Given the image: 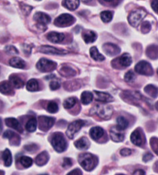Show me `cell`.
Instances as JSON below:
<instances>
[{
  "instance_id": "cell-1",
  "label": "cell",
  "mask_w": 158,
  "mask_h": 175,
  "mask_svg": "<svg viewBox=\"0 0 158 175\" xmlns=\"http://www.w3.org/2000/svg\"><path fill=\"white\" fill-rule=\"evenodd\" d=\"M78 161L81 166L87 171H90L94 169L98 162L96 156L89 153L80 154L78 157Z\"/></svg>"
},
{
  "instance_id": "cell-2",
  "label": "cell",
  "mask_w": 158,
  "mask_h": 175,
  "mask_svg": "<svg viewBox=\"0 0 158 175\" xmlns=\"http://www.w3.org/2000/svg\"><path fill=\"white\" fill-rule=\"evenodd\" d=\"M51 144L55 151L60 153L64 152L67 147V143L64 134L61 132L54 133L50 138Z\"/></svg>"
},
{
  "instance_id": "cell-3",
  "label": "cell",
  "mask_w": 158,
  "mask_h": 175,
  "mask_svg": "<svg viewBox=\"0 0 158 175\" xmlns=\"http://www.w3.org/2000/svg\"><path fill=\"white\" fill-rule=\"evenodd\" d=\"M90 113L92 114H96L102 119L108 120L110 119L112 115L113 109L110 105L98 104L91 109Z\"/></svg>"
},
{
  "instance_id": "cell-4",
  "label": "cell",
  "mask_w": 158,
  "mask_h": 175,
  "mask_svg": "<svg viewBox=\"0 0 158 175\" xmlns=\"http://www.w3.org/2000/svg\"><path fill=\"white\" fill-rule=\"evenodd\" d=\"M33 19L36 22L35 25L36 28L43 32L47 29V25L51 21V18L48 15L41 11L35 13L33 15Z\"/></svg>"
},
{
  "instance_id": "cell-5",
  "label": "cell",
  "mask_w": 158,
  "mask_h": 175,
  "mask_svg": "<svg viewBox=\"0 0 158 175\" xmlns=\"http://www.w3.org/2000/svg\"><path fill=\"white\" fill-rule=\"evenodd\" d=\"M146 12L143 9H136L131 11L128 17V21L131 25L134 27H138L146 17Z\"/></svg>"
},
{
  "instance_id": "cell-6",
  "label": "cell",
  "mask_w": 158,
  "mask_h": 175,
  "mask_svg": "<svg viewBox=\"0 0 158 175\" xmlns=\"http://www.w3.org/2000/svg\"><path fill=\"white\" fill-rule=\"evenodd\" d=\"M75 18L71 15L68 13L62 14L54 20V24L59 28H64L70 26L75 22Z\"/></svg>"
},
{
  "instance_id": "cell-7",
  "label": "cell",
  "mask_w": 158,
  "mask_h": 175,
  "mask_svg": "<svg viewBox=\"0 0 158 175\" xmlns=\"http://www.w3.org/2000/svg\"><path fill=\"white\" fill-rule=\"evenodd\" d=\"M37 69L42 72H49L54 70L57 66L54 61L45 58H41L36 64Z\"/></svg>"
},
{
  "instance_id": "cell-8",
  "label": "cell",
  "mask_w": 158,
  "mask_h": 175,
  "mask_svg": "<svg viewBox=\"0 0 158 175\" xmlns=\"http://www.w3.org/2000/svg\"><path fill=\"white\" fill-rule=\"evenodd\" d=\"M86 122L82 119H78L71 122L68 126L65 133L67 136L70 139H73L75 134L84 126Z\"/></svg>"
},
{
  "instance_id": "cell-9",
  "label": "cell",
  "mask_w": 158,
  "mask_h": 175,
  "mask_svg": "<svg viewBox=\"0 0 158 175\" xmlns=\"http://www.w3.org/2000/svg\"><path fill=\"white\" fill-rule=\"evenodd\" d=\"M39 128L44 132L48 131L54 125L55 119L53 117L44 115L38 117Z\"/></svg>"
},
{
  "instance_id": "cell-10",
  "label": "cell",
  "mask_w": 158,
  "mask_h": 175,
  "mask_svg": "<svg viewBox=\"0 0 158 175\" xmlns=\"http://www.w3.org/2000/svg\"><path fill=\"white\" fill-rule=\"evenodd\" d=\"M135 70L137 73L141 75H151L153 73V69L151 64L144 60L138 62L135 66Z\"/></svg>"
},
{
  "instance_id": "cell-11",
  "label": "cell",
  "mask_w": 158,
  "mask_h": 175,
  "mask_svg": "<svg viewBox=\"0 0 158 175\" xmlns=\"http://www.w3.org/2000/svg\"><path fill=\"white\" fill-rule=\"evenodd\" d=\"M38 50L40 53L51 55H64L68 53L67 51L64 49H59L48 45L40 46L38 49Z\"/></svg>"
},
{
  "instance_id": "cell-12",
  "label": "cell",
  "mask_w": 158,
  "mask_h": 175,
  "mask_svg": "<svg viewBox=\"0 0 158 175\" xmlns=\"http://www.w3.org/2000/svg\"><path fill=\"white\" fill-rule=\"evenodd\" d=\"M2 137L8 139L10 145L18 146L21 143V138L18 134L10 130H6L3 133Z\"/></svg>"
},
{
  "instance_id": "cell-13",
  "label": "cell",
  "mask_w": 158,
  "mask_h": 175,
  "mask_svg": "<svg viewBox=\"0 0 158 175\" xmlns=\"http://www.w3.org/2000/svg\"><path fill=\"white\" fill-rule=\"evenodd\" d=\"M102 49L107 55L113 56L118 54L121 51L120 47L117 45L111 43H107L103 45Z\"/></svg>"
},
{
  "instance_id": "cell-14",
  "label": "cell",
  "mask_w": 158,
  "mask_h": 175,
  "mask_svg": "<svg viewBox=\"0 0 158 175\" xmlns=\"http://www.w3.org/2000/svg\"><path fill=\"white\" fill-rule=\"evenodd\" d=\"M46 38L50 42L58 44L62 42L64 40L65 36L63 33L55 31H51L46 35Z\"/></svg>"
},
{
  "instance_id": "cell-15",
  "label": "cell",
  "mask_w": 158,
  "mask_h": 175,
  "mask_svg": "<svg viewBox=\"0 0 158 175\" xmlns=\"http://www.w3.org/2000/svg\"><path fill=\"white\" fill-rule=\"evenodd\" d=\"M123 130H119L116 126H113L110 130V135L111 139L115 142H122L124 138Z\"/></svg>"
},
{
  "instance_id": "cell-16",
  "label": "cell",
  "mask_w": 158,
  "mask_h": 175,
  "mask_svg": "<svg viewBox=\"0 0 158 175\" xmlns=\"http://www.w3.org/2000/svg\"><path fill=\"white\" fill-rule=\"evenodd\" d=\"M112 62L117 63V65L127 67L129 66L132 62V59L131 55L128 53H124L119 57L114 59Z\"/></svg>"
},
{
  "instance_id": "cell-17",
  "label": "cell",
  "mask_w": 158,
  "mask_h": 175,
  "mask_svg": "<svg viewBox=\"0 0 158 175\" xmlns=\"http://www.w3.org/2000/svg\"><path fill=\"white\" fill-rule=\"evenodd\" d=\"M5 122L7 126L15 130L20 133L23 132V129L22 126L15 118L13 117L6 118L5 119Z\"/></svg>"
},
{
  "instance_id": "cell-18",
  "label": "cell",
  "mask_w": 158,
  "mask_h": 175,
  "mask_svg": "<svg viewBox=\"0 0 158 175\" xmlns=\"http://www.w3.org/2000/svg\"><path fill=\"white\" fill-rule=\"evenodd\" d=\"M96 100L102 102L108 103L114 100L113 97L108 93L94 91Z\"/></svg>"
},
{
  "instance_id": "cell-19",
  "label": "cell",
  "mask_w": 158,
  "mask_h": 175,
  "mask_svg": "<svg viewBox=\"0 0 158 175\" xmlns=\"http://www.w3.org/2000/svg\"><path fill=\"white\" fill-rule=\"evenodd\" d=\"M49 159L48 153L46 151H44L36 156L35 160V163L39 166H43L48 163Z\"/></svg>"
},
{
  "instance_id": "cell-20",
  "label": "cell",
  "mask_w": 158,
  "mask_h": 175,
  "mask_svg": "<svg viewBox=\"0 0 158 175\" xmlns=\"http://www.w3.org/2000/svg\"><path fill=\"white\" fill-rule=\"evenodd\" d=\"M75 146L77 149L81 150L87 149L90 145V142L88 139L86 137L83 136L74 143Z\"/></svg>"
},
{
  "instance_id": "cell-21",
  "label": "cell",
  "mask_w": 158,
  "mask_h": 175,
  "mask_svg": "<svg viewBox=\"0 0 158 175\" xmlns=\"http://www.w3.org/2000/svg\"><path fill=\"white\" fill-rule=\"evenodd\" d=\"M82 36L86 44H89L95 41L97 38V35L93 31L86 30L83 31Z\"/></svg>"
},
{
  "instance_id": "cell-22",
  "label": "cell",
  "mask_w": 158,
  "mask_h": 175,
  "mask_svg": "<svg viewBox=\"0 0 158 175\" xmlns=\"http://www.w3.org/2000/svg\"><path fill=\"white\" fill-rule=\"evenodd\" d=\"M104 133L103 129L98 126L92 127L89 131V135L92 139L97 140L101 138Z\"/></svg>"
},
{
  "instance_id": "cell-23",
  "label": "cell",
  "mask_w": 158,
  "mask_h": 175,
  "mask_svg": "<svg viewBox=\"0 0 158 175\" xmlns=\"http://www.w3.org/2000/svg\"><path fill=\"white\" fill-rule=\"evenodd\" d=\"M2 157L4 165L6 167H10L12 162V155L10 150L6 148L2 153Z\"/></svg>"
},
{
  "instance_id": "cell-24",
  "label": "cell",
  "mask_w": 158,
  "mask_h": 175,
  "mask_svg": "<svg viewBox=\"0 0 158 175\" xmlns=\"http://www.w3.org/2000/svg\"><path fill=\"white\" fill-rule=\"evenodd\" d=\"M9 64L12 67L19 69H23L26 66L25 61L19 57H15L11 58L9 60Z\"/></svg>"
},
{
  "instance_id": "cell-25",
  "label": "cell",
  "mask_w": 158,
  "mask_h": 175,
  "mask_svg": "<svg viewBox=\"0 0 158 175\" xmlns=\"http://www.w3.org/2000/svg\"><path fill=\"white\" fill-rule=\"evenodd\" d=\"M130 140L134 145L140 146L142 143V139L141 133L139 130H135L131 134Z\"/></svg>"
},
{
  "instance_id": "cell-26",
  "label": "cell",
  "mask_w": 158,
  "mask_h": 175,
  "mask_svg": "<svg viewBox=\"0 0 158 175\" xmlns=\"http://www.w3.org/2000/svg\"><path fill=\"white\" fill-rule=\"evenodd\" d=\"M12 87L9 82L3 81L0 84V92L6 95L12 94L13 92Z\"/></svg>"
},
{
  "instance_id": "cell-27",
  "label": "cell",
  "mask_w": 158,
  "mask_h": 175,
  "mask_svg": "<svg viewBox=\"0 0 158 175\" xmlns=\"http://www.w3.org/2000/svg\"><path fill=\"white\" fill-rule=\"evenodd\" d=\"M9 82L13 87L17 89L22 88L24 85V82L18 76L13 75L10 76Z\"/></svg>"
},
{
  "instance_id": "cell-28",
  "label": "cell",
  "mask_w": 158,
  "mask_h": 175,
  "mask_svg": "<svg viewBox=\"0 0 158 175\" xmlns=\"http://www.w3.org/2000/svg\"><path fill=\"white\" fill-rule=\"evenodd\" d=\"M61 4L68 10L73 11L78 7L80 1L79 0H63Z\"/></svg>"
},
{
  "instance_id": "cell-29",
  "label": "cell",
  "mask_w": 158,
  "mask_h": 175,
  "mask_svg": "<svg viewBox=\"0 0 158 175\" xmlns=\"http://www.w3.org/2000/svg\"><path fill=\"white\" fill-rule=\"evenodd\" d=\"M89 53L91 57L95 61L101 62L105 59L104 56L99 52L95 46H93L90 48Z\"/></svg>"
},
{
  "instance_id": "cell-30",
  "label": "cell",
  "mask_w": 158,
  "mask_h": 175,
  "mask_svg": "<svg viewBox=\"0 0 158 175\" xmlns=\"http://www.w3.org/2000/svg\"><path fill=\"white\" fill-rule=\"evenodd\" d=\"M60 73L62 75L65 77L73 76L76 74L75 70L67 65L62 66L60 70Z\"/></svg>"
},
{
  "instance_id": "cell-31",
  "label": "cell",
  "mask_w": 158,
  "mask_h": 175,
  "mask_svg": "<svg viewBox=\"0 0 158 175\" xmlns=\"http://www.w3.org/2000/svg\"><path fill=\"white\" fill-rule=\"evenodd\" d=\"M93 94L89 91H84L81 94V103L84 105H87L90 103L92 101Z\"/></svg>"
},
{
  "instance_id": "cell-32",
  "label": "cell",
  "mask_w": 158,
  "mask_h": 175,
  "mask_svg": "<svg viewBox=\"0 0 158 175\" xmlns=\"http://www.w3.org/2000/svg\"><path fill=\"white\" fill-rule=\"evenodd\" d=\"M37 121L35 117L31 118L27 122L25 126L26 130L29 132H35L37 129Z\"/></svg>"
},
{
  "instance_id": "cell-33",
  "label": "cell",
  "mask_w": 158,
  "mask_h": 175,
  "mask_svg": "<svg viewBox=\"0 0 158 175\" xmlns=\"http://www.w3.org/2000/svg\"><path fill=\"white\" fill-rule=\"evenodd\" d=\"M117 125L116 126L119 130H123L126 129L129 125L128 120L123 116L118 117L116 119Z\"/></svg>"
},
{
  "instance_id": "cell-34",
  "label": "cell",
  "mask_w": 158,
  "mask_h": 175,
  "mask_svg": "<svg viewBox=\"0 0 158 175\" xmlns=\"http://www.w3.org/2000/svg\"><path fill=\"white\" fill-rule=\"evenodd\" d=\"M26 88L30 92H33L37 91L39 89L38 82L34 79H30L27 83Z\"/></svg>"
},
{
  "instance_id": "cell-35",
  "label": "cell",
  "mask_w": 158,
  "mask_h": 175,
  "mask_svg": "<svg viewBox=\"0 0 158 175\" xmlns=\"http://www.w3.org/2000/svg\"><path fill=\"white\" fill-rule=\"evenodd\" d=\"M113 14L112 11L107 10L102 11L100 17L102 21L105 23L110 22L112 19Z\"/></svg>"
},
{
  "instance_id": "cell-36",
  "label": "cell",
  "mask_w": 158,
  "mask_h": 175,
  "mask_svg": "<svg viewBox=\"0 0 158 175\" xmlns=\"http://www.w3.org/2000/svg\"><path fill=\"white\" fill-rule=\"evenodd\" d=\"M19 162L22 166L26 169L31 167L33 164V160L32 158L25 156H22L20 158Z\"/></svg>"
},
{
  "instance_id": "cell-37",
  "label": "cell",
  "mask_w": 158,
  "mask_h": 175,
  "mask_svg": "<svg viewBox=\"0 0 158 175\" xmlns=\"http://www.w3.org/2000/svg\"><path fill=\"white\" fill-rule=\"evenodd\" d=\"M145 91L150 96L156 97L158 93V90L155 86L152 85H148L144 88Z\"/></svg>"
},
{
  "instance_id": "cell-38",
  "label": "cell",
  "mask_w": 158,
  "mask_h": 175,
  "mask_svg": "<svg viewBox=\"0 0 158 175\" xmlns=\"http://www.w3.org/2000/svg\"><path fill=\"white\" fill-rule=\"evenodd\" d=\"M76 101L77 100L75 97H69L64 101L63 106L65 109H71L74 106Z\"/></svg>"
},
{
  "instance_id": "cell-39",
  "label": "cell",
  "mask_w": 158,
  "mask_h": 175,
  "mask_svg": "<svg viewBox=\"0 0 158 175\" xmlns=\"http://www.w3.org/2000/svg\"><path fill=\"white\" fill-rule=\"evenodd\" d=\"M47 108L48 111L51 113H56L59 110L57 104L53 101H51L48 103Z\"/></svg>"
},
{
  "instance_id": "cell-40",
  "label": "cell",
  "mask_w": 158,
  "mask_h": 175,
  "mask_svg": "<svg viewBox=\"0 0 158 175\" xmlns=\"http://www.w3.org/2000/svg\"><path fill=\"white\" fill-rule=\"evenodd\" d=\"M150 144L152 151L158 156V138L152 137L150 140Z\"/></svg>"
},
{
  "instance_id": "cell-41",
  "label": "cell",
  "mask_w": 158,
  "mask_h": 175,
  "mask_svg": "<svg viewBox=\"0 0 158 175\" xmlns=\"http://www.w3.org/2000/svg\"><path fill=\"white\" fill-rule=\"evenodd\" d=\"M20 9L22 13L25 15H28L33 9V7L24 3L20 4Z\"/></svg>"
},
{
  "instance_id": "cell-42",
  "label": "cell",
  "mask_w": 158,
  "mask_h": 175,
  "mask_svg": "<svg viewBox=\"0 0 158 175\" xmlns=\"http://www.w3.org/2000/svg\"><path fill=\"white\" fill-rule=\"evenodd\" d=\"M136 78V76L134 72L131 70L128 71L125 75L124 79L128 83L133 82Z\"/></svg>"
},
{
  "instance_id": "cell-43",
  "label": "cell",
  "mask_w": 158,
  "mask_h": 175,
  "mask_svg": "<svg viewBox=\"0 0 158 175\" xmlns=\"http://www.w3.org/2000/svg\"><path fill=\"white\" fill-rule=\"evenodd\" d=\"M4 50L6 53L10 55L18 54L19 53L17 48L13 45H8L6 46Z\"/></svg>"
},
{
  "instance_id": "cell-44",
  "label": "cell",
  "mask_w": 158,
  "mask_h": 175,
  "mask_svg": "<svg viewBox=\"0 0 158 175\" xmlns=\"http://www.w3.org/2000/svg\"><path fill=\"white\" fill-rule=\"evenodd\" d=\"M24 149L27 152H34L37 151L39 147L35 143H31L25 145L24 146Z\"/></svg>"
},
{
  "instance_id": "cell-45",
  "label": "cell",
  "mask_w": 158,
  "mask_h": 175,
  "mask_svg": "<svg viewBox=\"0 0 158 175\" xmlns=\"http://www.w3.org/2000/svg\"><path fill=\"white\" fill-rule=\"evenodd\" d=\"M151 25L150 23L146 21L143 22L142 24L141 30L143 33H147L150 31Z\"/></svg>"
},
{
  "instance_id": "cell-46",
  "label": "cell",
  "mask_w": 158,
  "mask_h": 175,
  "mask_svg": "<svg viewBox=\"0 0 158 175\" xmlns=\"http://www.w3.org/2000/svg\"><path fill=\"white\" fill-rule=\"evenodd\" d=\"M73 165L72 160L68 157H64L63 159L62 164V167L65 169H68L71 167Z\"/></svg>"
},
{
  "instance_id": "cell-47",
  "label": "cell",
  "mask_w": 158,
  "mask_h": 175,
  "mask_svg": "<svg viewBox=\"0 0 158 175\" xmlns=\"http://www.w3.org/2000/svg\"><path fill=\"white\" fill-rule=\"evenodd\" d=\"M99 1H100V2L103 5L113 6H117L120 1L100 0Z\"/></svg>"
},
{
  "instance_id": "cell-48",
  "label": "cell",
  "mask_w": 158,
  "mask_h": 175,
  "mask_svg": "<svg viewBox=\"0 0 158 175\" xmlns=\"http://www.w3.org/2000/svg\"><path fill=\"white\" fill-rule=\"evenodd\" d=\"M22 48L25 54H30L31 53L32 47L30 45L24 44L23 45Z\"/></svg>"
},
{
  "instance_id": "cell-49",
  "label": "cell",
  "mask_w": 158,
  "mask_h": 175,
  "mask_svg": "<svg viewBox=\"0 0 158 175\" xmlns=\"http://www.w3.org/2000/svg\"><path fill=\"white\" fill-rule=\"evenodd\" d=\"M49 86L51 90H55L60 88V84L57 81H53L50 82Z\"/></svg>"
},
{
  "instance_id": "cell-50",
  "label": "cell",
  "mask_w": 158,
  "mask_h": 175,
  "mask_svg": "<svg viewBox=\"0 0 158 175\" xmlns=\"http://www.w3.org/2000/svg\"><path fill=\"white\" fill-rule=\"evenodd\" d=\"M119 153L122 156H129L131 154V151L129 148H124L121 149Z\"/></svg>"
},
{
  "instance_id": "cell-51",
  "label": "cell",
  "mask_w": 158,
  "mask_h": 175,
  "mask_svg": "<svg viewBox=\"0 0 158 175\" xmlns=\"http://www.w3.org/2000/svg\"><path fill=\"white\" fill-rule=\"evenodd\" d=\"M153 155L150 152H147L145 153L143 156L142 160L145 162H147L151 160L153 158Z\"/></svg>"
},
{
  "instance_id": "cell-52",
  "label": "cell",
  "mask_w": 158,
  "mask_h": 175,
  "mask_svg": "<svg viewBox=\"0 0 158 175\" xmlns=\"http://www.w3.org/2000/svg\"><path fill=\"white\" fill-rule=\"evenodd\" d=\"M82 172L80 169L76 168L68 173L67 175H82Z\"/></svg>"
},
{
  "instance_id": "cell-53",
  "label": "cell",
  "mask_w": 158,
  "mask_h": 175,
  "mask_svg": "<svg viewBox=\"0 0 158 175\" xmlns=\"http://www.w3.org/2000/svg\"><path fill=\"white\" fill-rule=\"evenodd\" d=\"M151 6L153 10L158 13V0H153L151 4Z\"/></svg>"
},
{
  "instance_id": "cell-54",
  "label": "cell",
  "mask_w": 158,
  "mask_h": 175,
  "mask_svg": "<svg viewBox=\"0 0 158 175\" xmlns=\"http://www.w3.org/2000/svg\"><path fill=\"white\" fill-rule=\"evenodd\" d=\"M145 172L142 169H137L133 173L134 175H145Z\"/></svg>"
},
{
  "instance_id": "cell-55",
  "label": "cell",
  "mask_w": 158,
  "mask_h": 175,
  "mask_svg": "<svg viewBox=\"0 0 158 175\" xmlns=\"http://www.w3.org/2000/svg\"><path fill=\"white\" fill-rule=\"evenodd\" d=\"M157 74H158V68L157 70Z\"/></svg>"
}]
</instances>
